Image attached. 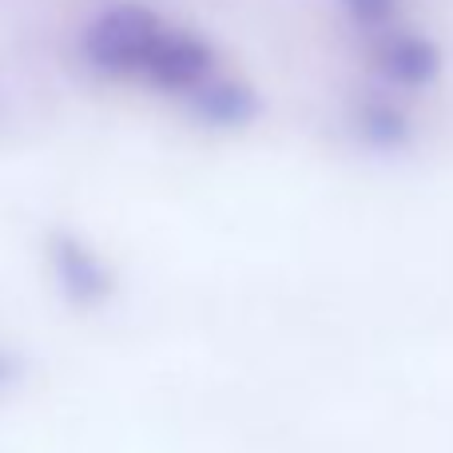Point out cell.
Returning a JSON list of instances; mask_svg holds the SVG:
<instances>
[{
  "mask_svg": "<svg viewBox=\"0 0 453 453\" xmlns=\"http://www.w3.org/2000/svg\"><path fill=\"white\" fill-rule=\"evenodd\" d=\"M191 111H196L203 124L211 127H242L255 119L258 111V100L250 88H242L239 80H226V76H215L191 96Z\"/></svg>",
  "mask_w": 453,
  "mask_h": 453,
  "instance_id": "3957f363",
  "label": "cell"
},
{
  "mask_svg": "<svg viewBox=\"0 0 453 453\" xmlns=\"http://www.w3.org/2000/svg\"><path fill=\"white\" fill-rule=\"evenodd\" d=\"M24 374H28V362H24L16 350H4V346H0V394H8L12 386H20Z\"/></svg>",
  "mask_w": 453,
  "mask_h": 453,
  "instance_id": "5b68a950",
  "label": "cell"
},
{
  "mask_svg": "<svg viewBox=\"0 0 453 453\" xmlns=\"http://www.w3.org/2000/svg\"><path fill=\"white\" fill-rule=\"evenodd\" d=\"M374 72L390 88L422 92L441 76V52L430 36L398 24V28L374 36Z\"/></svg>",
  "mask_w": 453,
  "mask_h": 453,
  "instance_id": "7a4b0ae2",
  "label": "cell"
},
{
  "mask_svg": "<svg viewBox=\"0 0 453 453\" xmlns=\"http://www.w3.org/2000/svg\"><path fill=\"white\" fill-rule=\"evenodd\" d=\"M358 135L374 148H398L410 140V119L406 111H398L394 104H366L358 108Z\"/></svg>",
  "mask_w": 453,
  "mask_h": 453,
  "instance_id": "277c9868",
  "label": "cell"
},
{
  "mask_svg": "<svg viewBox=\"0 0 453 453\" xmlns=\"http://www.w3.org/2000/svg\"><path fill=\"white\" fill-rule=\"evenodd\" d=\"M48 271H52L60 295L80 311H96L116 295V274L100 258V250L88 247L80 234L52 231L48 234Z\"/></svg>",
  "mask_w": 453,
  "mask_h": 453,
  "instance_id": "6da1fadb",
  "label": "cell"
}]
</instances>
